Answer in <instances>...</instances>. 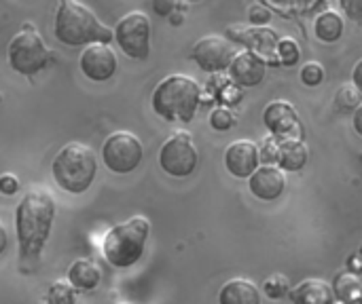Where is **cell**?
<instances>
[{"mask_svg": "<svg viewBox=\"0 0 362 304\" xmlns=\"http://www.w3.org/2000/svg\"><path fill=\"white\" fill-rule=\"evenodd\" d=\"M19 190V180L11 174H4L0 178V193L2 195H15Z\"/></svg>", "mask_w": 362, "mask_h": 304, "instance_id": "32", "label": "cell"}, {"mask_svg": "<svg viewBox=\"0 0 362 304\" xmlns=\"http://www.w3.org/2000/svg\"><path fill=\"white\" fill-rule=\"evenodd\" d=\"M333 288H335V296L341 298V300H346V303L361 298L362 294V281L356 275H352V273L339 275V277L335 279V286H333Z\"/></svg>", "mask_w": 362, "mask_h": 304, "instance_id": "23", "label": "cell"}, {"mask_svg": "<svg viewBox=\"0 0 362 304\" xmlns=\"http://www.w3.org/2000/svg\"><path fill=\"white\" fill-rule=\"evenodd\" d=\"M248 19H250V23H252L255 28H265V23L272 19V13H269L267 6L255 4V6L248 8Z\"/></svg>", "mask_w": 362, "mask_h": 304, "instance_id": "30", "label": "cell"}, {"mask_svg": "<svg viewBox=\"0 0 362 304\" xmlns=\"http://www.w3.org/2000/svg\"><path fill=\"white\" fill-rule=\"evenodd\" d=\"M227 34L231 40L242 42L248 47V51L261 55L265 61H274V55L278 53V44H280V36L276 30L272 28H242V25H231L227 28Z\"/></svg>", "mask_w": 362, "mask_h": 304, "instance_id": "11", "label": "cell"}, {"mask_svg": "<svg viewBox=\"0 0 362 304\" xmlns=\"http://www.w3.org/2000/svg\"><path fill=\"white\" fill-rule=\"evenodd\" d=\"M259 152H261V165H267V167L278 165V161H280V144L274 138H267L259 146Z\"/></svg>", "mask_w": 362, "mask_h": 304, "instance_id": "27", "label": "cell"}, {"mask_svg": "<svg viewBox=\"0 0 362 304\" xmlns=\"http://www.w3.org/2000/svg\"><path fill=\"white\" fill-rule=\"evenodd\" d=\"M263 123L274 135H286V140H288V133L293 129H299V114H297L293 104H288L284 99H278V102H272L265 108Z\"/></svg>", "mask_w": 362, "mask_h": 304, "instance_id": "16", "label": "cell"}, {"mask_svg": "<svg viewBox=\"0 0 362 304\" xmlns=\"http://www.w3.org/2000/svg\"><path fill=\"white\" fill-rule=\"evenodd\" d=\"M225 167L233 178L250 180L261 167V152L255 142L238 140L225 150Z\"/></svg>", "mask_w": 362, "mask_h": 304, "instance_id": "13", "label": "cell"}, {"mask_svg": "<svg viewBox=\"0 0 362 304\" xmlns=\"http://www.w3.org/2000/svg\"><path fill=\"white\" fill-rule=\"evenodd\" d=\"M51 174L62 190L81 195L89 190V186L95 180L98 174L95 152L81 142H70L55 154L51 163Z\"/></svg>", "mask_w": 362, "mask_h": 304, "instance_id": "4", "label": "cell"}, {"mask_svg": "<svg viewBox=\"0 0 362 304\" xmlns=\"http://www.w3.org/2000/svg\"><path fill=\"white\" fill-rule=\"evenodd\" d=\"M202 102V87L195 78L185 74L165 76L153 91L151 104L155 114L163 121L191 123Z\"/></svg>", "mask_w": 362, "mask_h": 304, "instance_id": "3", "label": "cell"}, {"mask_svg": "<svg viewBox=\"0 0 362 304\" xmlns=\"http://www.w3.org/2000/svg\"><path fill=\"white\" fill-rule=\"evenodd\" d=\"M68 281L78 292H93L102 281V271L95 262L87 258H78L68 269Z\"/></svg>", "mask_w": 362, "mask_h": 304, "instance_id": "18", "label": "cell"}, {"mask_svg": "<svg viewBox=\"0 0 362 304\" xmlns=\"http://www.w3.org/2000/svg\"><path fill=\"white\" fill-rule=\"evenodd\" d=\"M293 304H335V290L322 279L301 281L288 292Z\"/></svg>", "mask_w": 362, "mask_h": 304, "instance_id": "17", "label": "cell"}, {"mask_svg": "<svg viewBox=\"0 0 362 304\" xmlns=\"http://www.w3.org/2000/svg\"><path fill=\"white\" fill-rule=\"evenodd\" d=\"M362 106V93L352 85L346 83L335 91V108L341 112H356Z\"/></svg>", "mask_w": 362, "mask_h": 304, "instance_id": "22", "label": "cell"}, {"mask_svg": "<svg viewBox=\"0 0 362 304\" xmlns=\"http://www.w3.org/2000/svg\"><path fill=\"white\" fill-rule=\"evenodd\" d=\"M210 125L216 129V131H227L235 125V116L229 108H214L212 114H210Z\"/></svg>", "mask_w": 362, "mask_h": 304, "instance_id": "28", "label": "cell"}, {"mask_svg": "<svg viewBox=\"0 0 362 304\" xmlns=\"http://www.w3.org/2000/svg\"><path fill=\"white\" fill-rule=\"evenodd\" d=\"M78 66L89 80L104 83L110 80L117 72V55L108 44H91L81 53Z\"/></svg>", "mask_w": 362, "mask_h": 304, "instance_id": "12", "label": "cell"}, {"mask_svg": "<svg viewBox=\"0 0 362 304\" xmlns=\"http://www.w3.org/2000/svg\"><path fill=\"white\" fill-rule=\"evenodd\" d=\"M310 159V150L308 146L297 140V138H288L280 144V161L278 167L284 171H301L308 165Z\"/></svg>", "mask_w": 362, "mask_h": 304, "instance_id": "20", "label": "cell"}, {"mask_svg": "<svg viewBox=\"0 0 362 304\" xmlns=\"http://www.w3.org/2000/svg\"><path fill=\"white\" fill-rule=\"evenodd\" d=\"M53 34L66 47L108 44L115 40V30L100 23L95 13L76 0H62L57 4Z\"/></svg>", "mask_w": 362, "mask_h": 304, "instance_id": "2", "label": "cell"}, {"mask_svg": "<svg viewBox=\"0 0 362 304\" xmlns=\"http://www.w3.org/2000/svg\"><path fill=\"white\" fill-rule=\"evenodd\" d=\"M74 286L68 279H57L49 286L47 304H74Z\"/></svg>", "mask_w": 362, "mask_h": 304, "instance_id": "24", "label": "cell"}, {"mask_svg": "<svg viewBox=\"0 0 362 304\" xmlns=\"http://www.w3.org/2000/svg\"><path fill=\"white\" fill-rule=\"evenodd\" d=\"M176 6V2H172V0H155L153 2V8H155V13H159V15H170L172 13V8Z\"/></svg>", "mask_w": 362, "mask_h": 304, "instance_id": "33", "label": "cell"}, {"mask_svg": "<svg viewBox=\"0 0 362 304\" xmlns=\"http://www.w3.org/2000/svg\"><path fill=\"white\" fill-rule=\"evenodd\" d=\"M248 188L261 201H276L284 195V188H286L284 171L280 167L261 165L257 174L248 180Z\"/></svg>", "mask_w": 362, "mask_h": 304, "instance_id": "15", "label": "cell"}, {"mask_svg": "<svg viewBox=\"0 0 362 304\" xmlns=\"http://www.w3.org/2000/svg\"><path fill=\"white\" fill-rule=\"evenodd\" d=\"M235 47L229 38L218 36V34H210L204 36L195 42L193 51H191V59L210 74L229 70L233 59H235Z\"/></svg>", "mask_w": 362, "mask_h": 304, "instance_id": "10", "label": "cell"}, {"mask_svg": "<svg viewBox=\"0 0 362 304\" xmlns=\"http://www.w3.org/2000/svg\"><path fill=\"white\" fill-rule=\"evenodd\" d=\"M218 304H261V292L248 279H231L221 288Z\"/></svg>", "mask_w": 362, "mask_h": 304, "instance_id": "19", "label": "cell"}, {"mask_svg": "<svg viewBox=\"0 0 362 304\" xmlns=\"http://www.w3.org/2000/svg\"><path fill=\"white\" fill-rule=\"evenodd\" d=\"M0 241H2V243H0V254H2V252L6 250V231H4V229H0Z\"/></svg>", "mask_w": 362, "mask_h": 304, "instance_id": "36", "label": "cell"}, {"mask_svg": "<svg viewBox=\"0 0 362 304\" xmlns=\"http://www.w3.org/2000/svg\"><path fill=\"white\" fill-rule=\"evenodd\" d=\"M344 17L335 11H325L314 21V32L322 42H335L344 36Z\"/></svg>", "mask_w": 362, "mask_h": 304, "instance_id": "21", "label": "cell"}, {"mask_svg": "<svg viewBox=\"0 0 362 304\" xmlns=\"http://www.w3.org/2000/svg\"><path fill=\"white\" fill-rule=\"evenodd\" d=\"M265 72H267V61L252 53V51H242L235 55L231 68H229V76L231 80L242 87V89H248V87H257L263 83L265 78Z\"/></svg>", "mask_w": 362, "mask_h": 304, "instance_id": "14", "label": "cell"}, {"mask_svg": "<svg viewBox=\"0 0 362 304\" xmlns=\"http://www.w3.org/2000/svg\"><path fill=\"white\" fill-rule=\"evenodd\" d=\"M301 83L308 85V87H318L322 80H325V68L322 63L318 61H308L303 68H301Z\"/></svg>", "mask_w": 362, "mask_h": 304, "instance_id": "26", "label": "cell"}, {"mask_svg": "<svg viewBox=\"0 0 362 304\" xmlns=\"http://www.w3.org/2000/svg\"><path fill=\"white\" fill-rule=\"evenodd\" d=\"M55 220V201L47 190L34 188L23 195L15 207V231L19 241V269L32 273L51 237Z\"/></svg>", "mask_w": 362, "mask_h": 304, "instance_id": "1", "label": "cell"}, {"mask_svg": "<svg viewBox=\"0 0 362 304\" xmlns=\"http://www.w3.org/2000/svg\"><path fill=\"white\" fill-rule=\"evenodd\" d=\"M341 8L354 21H362V0H341Z\"/></svg>", "mask_w": 362, "mask_h": 304, "instance_id": "31", "label": "cell"}, {"mask_svg": "<svg viewBox=\"0 0 362 304\" xmlns=\"http://www.w3.org/2000/svg\"><path fill=\"white\" fill-rule=\"evenodd\" d=\"M49 61H51V51L47 49L38 30L30 23H23V28L8 42L11 68L23 76H36L47 68Z\"/></svg>", "mask_w": 362, "mask_h": 304, "instance_id": "6", "label": "cell"}, {"mask_svg": "<svg viewBox=\"0 0 362 304\" xmlns=\"http://www.w3.org/2000/svg\"><path fill=\"white\" fill-rule=\"evenodd\" d=\"M199 161L193 135L189 131H176L168 138L159 150V165L172 178H187L195 171Z\"/></svg>", "mask_w": 362, "mask_h": 304, "instance_id": "9", "label": "cell"}, {"mask_svg": "<svg viewBox=\"0 0 362 304\" xmlns=\"http://www.w3.org/2000/svg\"><path fill=\"white\" fill-rule=\"evenodd\" d=\"M352 125H354V131L362 138V106L354 112V118H352Z\"/></svg>", "mask_w": 362, "mask_h": 304, "instance_id": "35", "label": "cell"}, {"mask_svg": "<svg viewBox=\"0 0 362 304\" xmlns=\"http://www.w3.org/2000/svg\"><path fill=\"white\" fill-rule=\"evenodd\" d=\"M151 235V222L144 216H134L117 226H112L102 243V252L108 265L115 269L134 267L146 248Z\"/></svg>", "mask_w": 362, "mask_h": 304, "instance_id": "5", "label": "cell"}, {"mask_svg": "<svg viewBox=\"0 0 362 304\" xmlns=\"http://www.w3.org/2000/svg\"><path fill=\"white\" fill-rule=\"evenodd\" d=\"M263 290H265V294L269 298H282V296H288V292H291L288 290V279L282 277V275H274L272 279H267Z\"/></svg>", "mask_w": 362, "mask_h": 304, "instance_id": "29", "label": "cell"}, {"mask_svg": "<svg viewBox=\"0 0 362 304\" xmlns=\"http://www.w3.org/2000/svg\"><path fill=\"white\" fill-rule=\"evenodd\" d=\"M352 85L362 93V59L356 61V66H354V70H352Z\"/></svg>", "mask_w": 362, "mask_h": 304, "instance_id": "34", "label": "cell"}, {"mask_svg": "<svg viewBox=\"0 0 362 304\" xmlns=\"http://www.w3.org/2000/svg\"><path fill=\"white\" fill-rule=\"evenodd\" d=\"M278 57L284 66H295L301 59V49L295 38H282L278 44Z\"/></svg>", "mask_w": 362, "mask_h": 304, "instance_id": "25", "label": "cell"}, {"mask_svg": "<svg viewBox=\"0 0 362 304\" xmlns=\"http://www.w3.org/2000/svg\"><path fill=\"white\" fill-rule=\"evenodd\" d=\"M115 42L132 59H146L151 53V19L142 11H132L115 25Z\"/></svg>", "mask_w": 362, "mask_h": 304, "instance_id": "8", "label": "cell"}, {"mask_svg": "<svg viewBox=\"0 0 362 304\" xmlns=\"http://www.w3.org/2000/svg\"><path fill=\"white\" fill-rule=\"evenodd\" d=\"M142 157H144V146L129 131L110 133L102 146V161L106 169L119 176L132 174L142 163Z\"/></svg>", "mask_w": 362, "mask_h": 304, "instance_id": "7", "label": "cell"}]
</instances>
